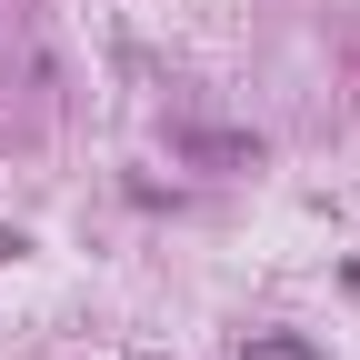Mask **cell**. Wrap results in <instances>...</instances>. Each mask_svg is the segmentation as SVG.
I'll return each mask as SVG.
<instances>
[{
  "label": "cell",
  "instance_id": "1",
  "mask_svg": "<svg viewBox=\"0 0 360 360\" xmlns=\"http://www.w3.org/2000/svg\"><path fill=\"white\" fill-rule=\"evenodd\" d=\"M180 150H200V160H250L260 141H231V130H180Z\"/></svg>",
  "mask_w": 360,
  "mask_h": 360
}]
</instances>
